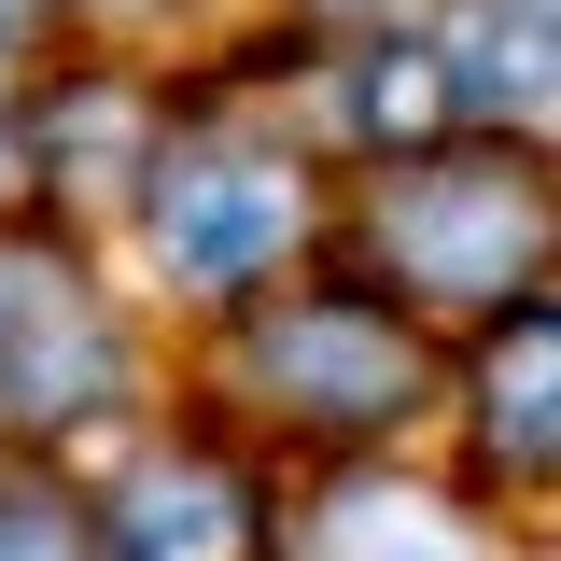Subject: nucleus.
<instances>
[{
    "label": "nucleus",
    "mask_w": 561,
    "mask_h": 561,
    "mask_svg": "<svg viewBox=\"0 0 561 561\" xmlns=\"http://www.w3.org/2000/svg\"><path fill=\"white\" fill-rule=\"evenodd\" d=\"M379 253L421 295H505L548 253V183L505 169V154H421L408 140L393 183H379Z\"/></svg>",
    "instance_id": "nucleus-1"
},
{
    "label": "nucleus",
    "mask_w": 561,
    "mask_h": 561,
    "mask_svg": "<svg viewBox=\"0 0 561 561\" xmlns=\"http://www.w3.org/2000/svg\"><path fill=\"white\" fill-rule=\"evenodd\" d=\"M140 239L183 295H253V280L309 239V183L253 154V140H197V154H154L140 183Z\"/></svg>",
    "instance_id": "nucleus-2"
},
{
    "label": "nucleus",
    "mask_w": 561,
    "mask_h": 561,
    "mask_svg": "<svg viewBox=\"0 0 561 561\" xmlns=\"http://www.w3.org/2000/svg\"><path fill=\"white\" fill-rule=\"evenodd\" d=\"M113 379H127V337L84 295V267L0 239V421H84L113 408Z\"/></svg>",
    "instance_id": "nucleus-3"
},
{
    "label": "nucleus",
    "mask_w": 561,
    "mask_h": 561,
    "mask_svg": "<svg viewBox=\"0 0 561 561\" xmlns=\"http://www.w3.org/2000/svg\"><path fill=\"white\" fill-rule=\"evenodd\" d=\"M267 379L309 421H408L421 408V351L393 309H351V295H295L267 323Z\"/></svg>",
    "instance_id": "nucleus-4"
},
{
    "label": "nucleus",
    "mask_w": 561,
    "mask_h": 561,
    "mask_svg": "<svg viewBox=\"0 0 561 561\" xmlns=\"http://www.w3.org/2000/svg\"><path fill=\"white\" fill-rule=\"evenodd\" d=\"M435 84H449V127H548V0H463L449 43H435Z\"/></svg>",
    "instance_id": "nucleus-5"
},
{
    "label": "nucleus",
    "mask_w": 561,
    "mask_h": 561,
    "mask_svg": "<svg viewBox=\"0 0 561 561\" xmlns=\"http://www.w3.org/2000/svg\"><path fill=\"white\" fill-rule=\"evenodd\" d=\"M113 534H127V561H253V505H239V478H210V463H154L113 505Z\"/></svg>",
    "instance_id": "nucleus-6"
},
{
    "label": "nucleus",
    "mask_w": 561,
    "mask_h": 561,
    "mask_svg": "<svg viewBox=\"0 0 561 561\" xmlns=\"http://www.w3.org/2000/svg\"><path fill=\"white\" fill-rule=\"evenodd\" d=\"M309 561H478V534L435 491H408V478H351V491H323Z\"/></svg>",
    "instance_id": "nucleus-7"
},
{
    "label": "nucleus",
    "mask_w": 561,
    "mask_h": 561,
    "mask_svg": "<svg viewBox=\"0 0 561 561\" xmlns=\"http://www.w3.org/2000/svg\"><path fill=\"white\" fill-rule=\"evenodd\" d=\"M548 365H561V323H548V295H519V337L491 351V408H478L519 478H548Z\"/></svg>",
    "instance_id": "nucleus-8"
},
{
    "label": "nucleus",
    "mask_w": 561,
    "mask_h": 561,
    "mask_svg": "<svg viewBox=\"0 0 561 561\" xmlns=\"http://www.w3.org/2000/svg\"><path fill=\"white\" fill-rule=\"evenodd\" d=\"M351 127H365V140H435V127H449L435 43H379V57L351 70Z\"/></svg>",
    "instance_id": "nucleus-9"
},
{
    "label": "nucleus",
    "mask_w": 561,
    "mask_h": 561,
    "mask_svg": "<svg viewBox=\"0 0 561 561\" xmlns=\"http://www.w3.org/2000/svg\"><path fill=\"white\" fill-rule=\"evenodd\" d=\"M0 561H84V534H70L43 491H0Z\"/></svg>",
    "instance_id": "nucleus-10"
},
{
    "label": "nucleus",
    "mask_w": 561,
    "mask_h": 561,
    "mask_svg": "<svg viewBox=\"0 0 561 561\" xmlns=\"http://www.w3.org/2000/svg\"><path fill=\"white\" fill-rule=\"evenodd\" d=\"M14 28H28V0H0V57H14Z\"/></svg>",
    "instance_id": "nucleus-11"
},
{
    "label": "nucleus",
    "mask_w": 561,
    "mask_h": 561,
    "mask_svg": "<svg viewBox=\"0 0 561 561\" xmlns=\"http://www.w3.org/2000/svg\"><path fill=\"white\" fill-rule=\"evenodd\" d=\"M351 14H393V0H351Z\"/></svg>",
    "instance_id": "nucleus-12"
},
{
    "label": "nucleus",
    "mask_w": 561,
    "mask_h": 561,
    "mask_svg": "<svg viewBox=\"0 0 561 561\" xmlns=\"http://www.w3.org/2000/svg\"><path fill=\"white\" fill-rule=\"evenodd\" d=\"M0 183H14V140H0Z\"/></svg>",
    "instance_id": "nucleus-13"
}]
</instances>
